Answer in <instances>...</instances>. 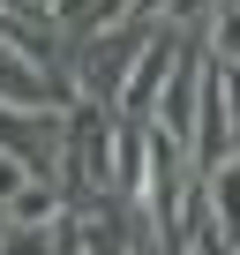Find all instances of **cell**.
Here are the masks:
<instances>
[{"mask_svg":"<svg viewBox=\"0 0 240 255\" xmlns=\"http://www.w3.org/2000/svg\"><path fill=\"white\" fill-rule=\"evenodd\" d=\"M68 188H83V195H113V105H90V98H75L68 113H60V165H53ZM60 188V195H68Z\"/></svg>","mask_w":240,"mask_h":255,"instance_id":"obj_1","label":"cell"},{"mask_svg":"<svg viewBox=\"0 0 240 255\" xmlns=\"http://www.w3.org/2000/svg\"><path fill=\"white\" fill-rule=\"evenodd\" d=\"M150 30L158 23H120V30H83V53H75V98H90V105H120V83H128V68H135V53L150 45Z\"/></svg>","mask_w":240,"mask_h":255,"instance_id":"obj_2","label":"cell"},{"mask_svg":"<svg viewBox=\"0 0 240 255\" xmlns=\"http://www.w3.org/2000/svg\"><path fill=\"white\" fill-rule=\"evenodd\" d=\"M75 105V83L23 60L15 45H0V113H68Z\"/></svg>","mask_w":240,"mask_h":255,"instance_id":"obj_3","label":"cell"},{"mask_svg":"<svg viewBox=\"0 0 240 255\" xmlns=\"http://www.w3.org/2000/svg\"><path fill=\"white\" fill-rule=\"evenodd\" d=\"M195 98H203V45H180V60H173V75H165V90L150 105V128L180 150L195 143Z\"/></svg>","mask_w":240,"mask_h":255,"instance_id":"obj_4","label":"cell"},{"mask_svg":"<svg viewBox=\"0 0 240 255\" xmlns=\"http://www.w3.org/2000/svg\"><path fill=\"white\" fill-rule=\"evenodd\" d=\"M180 23H158L150 30V45L135 53V68H128V83H120V105L113 113H135V120H150V105H158V90H165V75H173V60H180Z\"/></svg>","mask_w":240,"mask_h":255,"instance_id":"obj_5","label":"cell"},{"mask_svg":"<svg viewBox=\"0 0 240 255\" xmlns=\"http://www.w3.org/2000/svg\"><path fill=\"white\" fill-rule=\"evenodd\" d=\"M143 173H150V120L113 113V203H135Z\"/></svg>","mask_w":240,"mask_h":255,"instance_id":"obj_6","label":"cell"},{"mask_svg":"<svg viewBox=\"0 0 240 255\" xmlns=\"http://www.w3.org/2000/svg\"><path fill=\"white\" fill-rule=\"evenodd\" d=\"M0 218H8V225H23V233H45V225H60L68 218V195H60V180H23L8 203H0Z\"/></svg>","mask_w":240,"mask_h":255,"instance_id":"obj_7","label":"cell"},{"mask_svg":"<svg viewBox=\"0 0 240 255\" xmlns=\"http://www.w3.org/2000/svg\"><path fill=\"white\" fill-rule=\"evenodd\" d=\"M195 188H203V203H210V218H218V233L240 248V150L225 158V165H210V173H195Z\"/></svg>","mask_w":240,"mask_h":255,"instance_id":"obj_8","label":"cell"},{"mask_svg":"<svg viewBox=\"0 0 240 255\" xmlns=\"http://www.w3.org/2000/svg\"><path fill=\"white\" fill-rule=\"evenodd\" d=\"M203 53H210L218 68H240V8H233V0L210 15V38H203Z\"/></svg>","mask_w":240,"mask_h":255,"instance_id":"obj_9","label":"cell"},{"mask_svg":"<svg viewBox=\"0 0 240 255\" xmlns=\"http://www.w3.org/2000/svg\"><path fill=\"white\" fill-rule=\"evenodd\" d=\"M135 8H143V0H90L75 30H120V23H135Z\"/></svg>","mask_w":240,"mask_h":255,"instance_id":"obj_10","label":"cell"},{"mask_svg":"<svg viewBox=\"0 0 240 255\" xmlns=\"http://www.w3.org/2000/svg\"><path fill=\"white\" fill-rule=\"evenodd\" d=\"M0 255H53V225H45V233H23V225H8V233H0Z\"/></svg>","mask_w":240,"mask_h":255,"instance_id":"obj_11","label":"cell"},{"mask_svg":"<svg viewBox=\"0 0 240 255\" xmlns=\"http://www.w3.org/2000/svg\"><path fill=\"white\" fill-rule=\"evenodd\" d=\"M158 255H195V248H188L180 233H165V240H158Z\"/></svg>","mask_w":240,"mask_h":255,"instance_id":"obj_12","label":"cell"},{"mask_svg":"<svg viewBox=\"0 0 240 255\" xmlns=\"http://www.w3.org/2000/svg\"><path fill=\"white\" fill-rule=\"evenodd\" d=\"M195 8H210V0H173V23H180V15H195Z\"/></svg>","mask_w":240,"mask_h":255,"instance_id":"obj_13","label":"cell"}]
</instances>
